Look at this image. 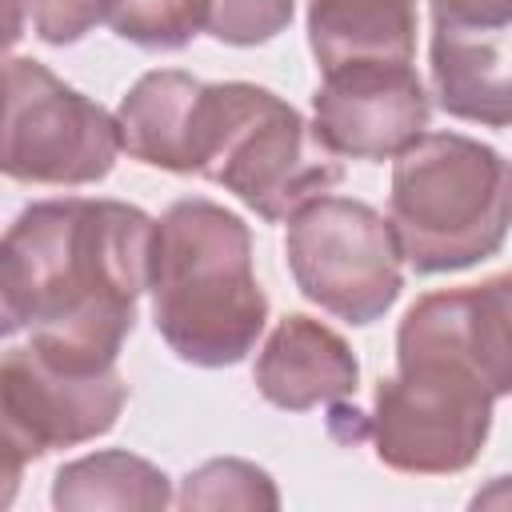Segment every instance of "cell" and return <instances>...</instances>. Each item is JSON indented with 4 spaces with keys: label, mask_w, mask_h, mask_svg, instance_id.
<instances>
[{
    "label": "cell",
    "mask_w": 512,
    "mask_h": 512,
    "mask_svg": "<svg viewBox=\"0 0 512 512\" xmlns=\"http://www.w3.org/2000/svg\"><path fill=\"white\" fill-rule=\"evenodd\" d=\"M156 216L128 200H32L0 236V288L28 344L76 372L112 368L148 292Z\"/></svg>",
    "instance_id": "1"
},
{
    "label": "cell",
    "mask_w": 512,
    "mask_h": 512,
    "mask_svg": "<svg viewBox=\"0 0 512 512\" xmlns=\"http://www.w3.org/2000/svg\"><path fill=\"white\" fill-rule=\"evenodd\" d=\"M148 296L152 324L176 360L192 368L248 360L268 328V296L244 216L208 196L172 200L152 228Z\"/></svg>",
    "instance_id": "2"
},
{
    "label": "cell",
    "mask_w": 512,
    "mask_h": 512,
    "mask_svg": "<svg viewBox=\"0 0 512 512\" xmlns=\"http://www.w3.org/2000/svg\"><path fill=\"white\" fill-rule=\"evenodd\" d=\"M512 176L504 152L464 132H420L392 156L388 224L420 276L464 272L508 240Z\"/></svg>",
    "instance_id": "3"
},
{
    "label": "cell",
    "mask_w": 512,
    "mask_h": 512,
    "mask_svg": "<svg viewBox=\"0 0 512 512\" xmlns=\"http://www.w3.org/2000/svg\"><path fill=\"white\" fill-rule=\"evenodd\" d=\"M192 176L220 184L260 220L284 224L300 204L344 180V160L272 88L220 80L204 84L196 100Z\"/></svg>",
    "instance_id": "4"
},
{
    "label": "cell",
    "mask_w": 512,
    "mask_h": 512,
    "mask_svg": "<svg viewBox=\"0 0 512 512\" xmlns=\"http://www.w3.org/2000/svg\"><path fill=\"white\" fill-rule=\"evenodd\" d=\"M508 392L512 384L452 348L396 340V372L372 392V452L400 476L464 472L480 460L492 408Z\"/></svg>",
    "instance_id": "5"
},
{
    "label": "cell",
    "mask_w": 512,
    "mask_h": 512,
    "mask_svg": "<svg viewBox=\"0 0 512 512\" xmlns=\"http://www.w3.org/2000/svg\"><path fill=\"white\" fill-rule=\"evenodd\" d=\"M120 156L116 116L32 56H0V176L44 188L100 184Z\"/></svg>",
    "instance_id": "6"
},
{
    "label": "cell",
    "mask_w": 512,
    "mask_h": 512,
    "mask_svg": "<svg viewBox=\"0 0 512 512\" xmlns=\"http://www.w3.org/2000/svg\"><path fill=\"white\" fill-rule=\"evenodd\" d=\"M284 232V260L296 292L344 324H376L404 292V256L388 216L352 196L300 204Z\"/></svg>",
    "instance_id": "7"
},
{
    "label": "cell",
    "mask_w": 512,
    "mask_h": 512,
    "mask_svg": "<svg viewBox=\"0 0 512 512\" xmlns=\"http://www.w3.org/2000/svg\"><path fill=\"white\" fill-rule=\"evenodd\" d=\"M124 404L128 380L116 372V364L76 372L44 356L36 344L0 352V436L24 460H40L112 432Z\"/></svg>",
    "instance_id": "8"
},
{
    "label": "cell",
    "mask_w": 512,
    "mask_h": 512,
    "mask_svg": "<svg viewBox=\"0 0 512 512\" xmlns=\"http://www.w3.org/2000/svg\"><path fill=\"white\" fill-rule=\"evenodd\" d=\"M432 116V96L412 64L360 60L320 72L312 132L340 160H392Z\"/></svg>",
    "instance_id": "9"
},
{
    "label": "cell",
    "mask_w": 512,
    "mask_h": 512,
    "mask_svg": "<svg viewBox=\"0 0 512 512\" xmlns=\"http://www.w3.org/2000/svg\"><path fill=\"white\" fill-rule=\"evenodd\" d=\"M252 380L272 408L308 412V408L356 396L360 360L336 328L304 312H288L264 336L252 364Z\"/></svg>",
    "instance_id": "10"
},
{
    "label": "cell",
    "mask_w": 512,
    "mask_h": 512,
    "mask_svg": "<svg viewBox=\"0 0 512 512\" xmlns=\"http://www.w3.org/2000/svg\"><path fill=\"white\" fill-rule=\"evenodd\" d=\"M428 76L436 104L484 128H508L512 84H508V32H444L432 28Z\"/></svg>",
    "instance_id": "11"
},
{
    "label": "cell",
    "mask_w": 512,
    "mask_h": 512,
    "mask_svg": "<svg viewBox=\"0 0 512 512\" xmlns=\"http://www.w3.org/2000/svg\"><path fill=\"white\" fill-rule=\"evenodd\" d=\"M204 80L180 68L144 72L120 100L116 132L120 152L148 168H164L176 176H192V124Z\"/></svg>",
    "instance_id": "12"
},
{
    "label": "cell",
    "mask_w": 512,
    "mask_h": 512,
    "mask_svg": "<svg viewBox=\"0 0 512 512\" xmlns=\"http://www.w3.org/2000/svg\"><path fill=\"white\" fill-rule=\"evenodd\" d=\"M308 48L320 72L360 60L412 64L416 0H308Z\"/></svg>",
    "instance_id": "13"
},
{
    "label": "cell",
    "mask_w": 512,
    "mask_h": 512,
    "mask_svg": "<svg viewBox=\"0 0 512 512\" xmlns=\"http://www.w3.org/2000/svg\"><path fill=\"white\" fill-rule=\"evenodd\" d=\"M168 504V472L128 448L88 452L80 460L60 464L52 476V508L60 512H164Z\"/></svg>",
    "instance_id": "14"
},
{
    "label": "cell",
    "mask_w": 512,
    "mask_h": 512,
    "mask_svg": "<svg viewBox=\"0 0 512 512\" xmlns=\"http://www.w3.org/2000/svg\"><path fill=\"white\" fill-rule=\"evenodd\" d=\"M172 504L184 512H220V508H280L276 480L240 456H216L192 468L172 492Z\"/></svg>",
    "instance_id": "15"
},
{
    "label": "cell",
    "mask_w": 512,
    "mask_h": 512,
    "mask_svg": "<svg viewBox=\"0 0 512 512\" xmlns=\"http://www.w3.org/2000/svg\"><path fill=\"white\" fill-rule=\"evenodd\" d=\"M208 20V0H112V32L144 52H180L188 48Z\"/></svg>",
    "instance_id": "16"
},
{
    "label": "cell",
    "mask_w": 512,
    "mask_h": 512,
    "mask_svg": "<svg viewBox=\"0 0 512 512\" xmlns=\"http://www.w3.org/2000/svg\"><path fill=\"white\" fill-rule=\"evenodd\" d=\"M296 0H208L204 32L228 48H256L288 32Z\"/></svg>",
    "instance_id": "17"
},
{
    "label": "cell",
    "mask_w": 512,
    "mask_h": 512,
    "mask_svg": "<svg viewBox=\"0 0 512 512\" xmlns=\"http://www.w3.org/2000/svg\"><path fill=\"white\" fill-rule=\"evenodd\" d=\"M108 8L112 0H28L32 32L52 48L80 44L96 24L108 20Z\"/></svg>",
    "instance_id": "18"
},
{
    "label": "cell",
    "mask_w": 512,
    "mask_h": 512,
    "mask_svg": "<svg viewBox=\"0 0 512 512\" xmlns=\"http://www.w3.org/2000/svg\"><path fill=\"white\" fill-rule=\"evenodd\" d=\"M428 12L444 32H512V0H428Z\"/></svg>",
    "instance_id": "19"
},
{
    "label": "cell",
    "mask_w": 512,
    "mask_h": 512,
    "mask_svg": "<svg viewBox=\"0 0 512 512\" xmlns=\"http://www.w3.org/2000/svg\"><path fill=\"white\" fill-rule=\"evenodd\" d=\"M24 468H28V460L0 436V512L16 500V492H20V480H24Z\"/></svg>",
    "instance_id": "20"
},
{
    "label": "cell",
    "mask_w": 512,
    "mask_h": 512,
    "mask_svg": "<svg viewBox=\"0 0 512 512\" xmlns=\"http://www.w3.org/2000/svg\"><path fill=\"white\" fill-rule=\"evenodd\" d=\"M28 28V0H0V56L20 44Z\"/></svg>",
    "instance_id": "21"
},
{
    "label": "cell",
    "mask_w": 512,
    "mask_h": 512,
    "mask_svg": "<svg viewBox=\"0 0 512 512\" xmlns=\"http://www.w3.org/2000/svg\"><path fill=\"white\" fill-rule=\"evenodd\" d=\"M16 332H20V320L12 316L8 300H4V288H0V340H12Z\"/></svg>",
    "instance_id": "22"
}]
</instances>
